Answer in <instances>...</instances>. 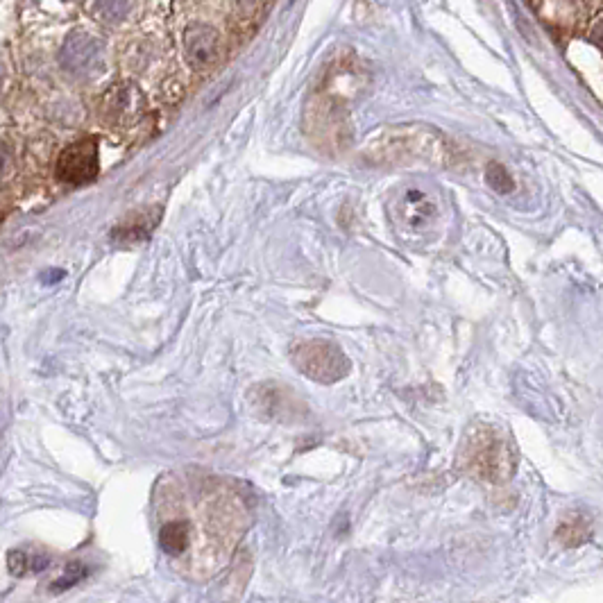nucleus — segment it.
I'll return each mask as SVG.
<instances>
[{
    "label": "nucleus",
    "mask_w": 603,
    "mask_h": 603,
    "mask_svg": "<svg viewBox=\"0 0 603 603\" xmlns=\"http://www.w3.org/2000/svg\"><path fill=\"white\" fill-rule=\"evenodd\" d=\"M458 463L467 474L490 483L508 481L515 472L511 443L488 424H479L465 433L458 449Z\"/></svg>",
    "instance_id": "nucleus-1"
},
{
    "label": "nucleus",
    "mask_w": 603,
    "mask_h": 603,
    "mask_svg": "<svg viewBox=\"0 0 603 603\" xmlns=\"http://www.w3.org/2000/svg\"><path fill=\"white\" fill-rule=\"evenodd\" d=\"M291 361L304 377L318 384H336L350 375L352 363L341 347L329 341H300L293 345Z\"/></svg>",
    "instance_id": "nucleus-2"
},
{
    "label": "nucleus",
    "mask_w": 603,
    "mask_h": 603,
    "mask_svg": "<svg viewBox=\"0 0 603 603\" xmlns=\"http://www.w3.org/2000/svg\"><path fill=\"white\" fill-rule=\"evenodd\" d=\"M390 214L395 223L409 234L431 232L440 220V200L422 186H406L390 202Z\"/></svg>",
    "instance_id": "nucleus-3"
},
{
    "label": "nucleus",
    "mask_w": 603,
    "mask_h": 603,
    "mask_svg": "<svg viewBox=\"0 0 603 603\" xmlns=\"http://www.w3.org/2000/svg\"><path fill=\"white\" fill-rule=\"evenodd\" d=\"M98 175V143L82 139L66 148L57 161V177L66 184L80 186Z\"/></svg>",
    "instance_id": "nucleus-4"
},
{
    "label": "nucleus",
    "mask_w": 603,
    "mask_h": 603,
    "mask_svg": "<svg viewBox=\"0 0 603 603\" xmlns=\"http://www.w3.org/2000/svg\"><path fill=\"white\" fill-rule=\"evenodd\" d=\"M103 55H105V48L96 37L73 35L69 41H66L62 62L66 66V71H71L73 75H91L100 64H103Z\"/></svg>",
    "instance_id": "nucleus-5"
},
{
    "label": "nucleus",
    "mask_w": 603,
    "mask_h": 603,
    "mask_svg": "<svg viewBox=\"0 0 603 603\" xmlns=\"http://www.w3.org/2000/svg\"><path fill=\"white\" fill-rule=\"evenodd\" d=\"M216 41L218 35L211 28H207V25H193V28L186 32V53H189L191 62L195 66L214 62Z\"/></svg>",
    "instance_id": "nucleus-6"
},
{
    "label": "nucleus",
    "mask_w": 603,
    "mask_h": 603,
    "mask_svg": "<svg viewBox=\"0 0 603 603\" xmlns=\"http://www.w3.org/2000/svg\"><path fill=\"white\" fill-rule=\"evenodd\" d=\"M159 545L168 556H180L189 547V526L186 522H168L159 531Z\"/></svg>",
    "instance_id": "nucleus-7"
},
{
    "label": "nucleus",
    "mask_w": 603,
    "mask_h": 603,
    "mask_svg": "<svg viewBox=\"0 0 603 603\" xmlns=\"http://www.w3.org/2000/svg\"><path fill=\"white\" fill-rule=\"evenodd\" d=\"M558 538L565 547H579L590 538V524L581 515H567L563 524L558 526Z\"/></svg>",
    "instance_id": "nucleus-8"
},
{
    "label": "nucleus",
    "mask_w": 603,
    "mask_h": 603,
    "mask_svg": "<svg viewBox=\"0 0 603 603\" xmlns=\"http://www.w3.org/2000/svg\"><path fill=\"white\" fill-rule=\"evenodd\" d=\"M50 558L46 554H28V551H10V556H7V567H10L12 574H28V572H44L48 567Z\"/></svg>",
    "instance_id": "nucleus-9"
},
{
    "label": "nucleus",
    "mask_w": 603,
    "mask_h": 603,
    "mask_svg": "<svg viewBox=\"0 0 603 603\" xmlns=\"http://www.w3.org/2000/svg\"><path fill=\"white\" fill-rule=\"evenodd\" d=\"M486 182L492 186V189L499 193H511L515 189V180L513 175L506 171L501 164H490L486 171Z\"/></svg>",
    "instance_id": "nucleus-10"
},
{
    "label": "nucleus",
    "mask_w": 603,
    "mask_h": 603,
    "mask_svg": "<svg viewBox=\"0 0 603 603\" xmlns=\"http://www.w3.org/2000/svg\"><path fill=\"white\" fill-rule=\"evenodd\" d=\"M89 574V569L80 565V563H73V565H66L64 567V574L59 576V579L53 583L55 590H69L73 588V585H78L84 576Z\"/></svg>",
    "instance_id": "nucleus-11"
}]
</instances>
